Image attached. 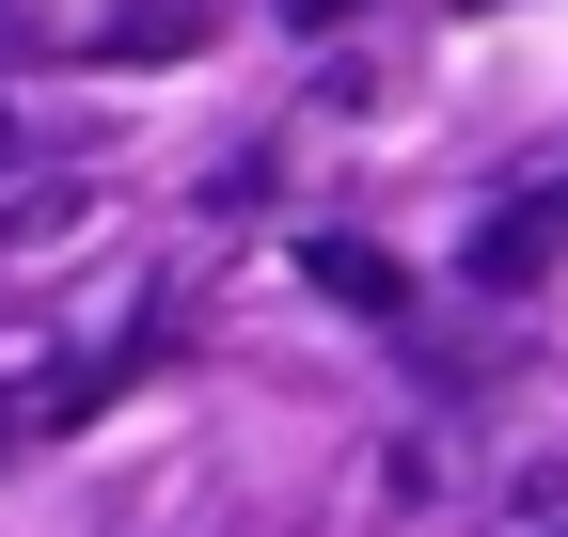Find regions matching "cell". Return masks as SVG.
I'll list each match as a JSON object with an SVG mask.
<instances>
[{
    "mask_svg": "<svg viewBox=\"0 0 568 537\" xmlns=\"http://www.w3.org/2000/svg\"><path fill=\"white\" fill-rule=\"evenodd\" d=\"M17 32L48 63H190L222 32V0H17Z\"/></svg>",
    "mask_w": 568,
    "mask_h": 537,
    "instance_id": "obj_1",
    "label": "cell"
},
{
    "mask_svg": "<svg viewBox=\"0 0 568 537\" xmlns=\"http://www.w3.org/2000/svg\"><path fill=\"white\" fill-rule=\"evenodd\" d=\"M301 285H316V301H347V316H410V268H395V253H364V237H316V253H301Z\"/></svg>",
    "mask_w": 568,
    "mask_h": 537,
    "instance_id": "obj_2",
    "label": "cell"
},
{
    "mask_svg": "<svg viewBox=\"0 0 568 537\" xmlns=\"http://www.w3.org/2000/svg\"><path fill=\"white\" fill-rule=\"evenodd\" d=\"M17 174H32V143H17V111H0V190H17Z\"/></svg>",
    "mask_w": 568,
    "mask_h": 537,
    "instance_id": "obj_3",
    "label": "cell"
},
{
    "mask_svg": "<svg viewBox=\"0 0 568 537\" xmlns=\"http://www.w3.org/2000/svg\"><path fill=\"white\" fill-rule=\"evenodd\" d=\"M552 537H568V521H552Z\"/></svg>",
    "mask_w": 568,
    "mask_h": 537,
    "instance_id": "obj_4",
    "label": "cell"
}]
</instances>
